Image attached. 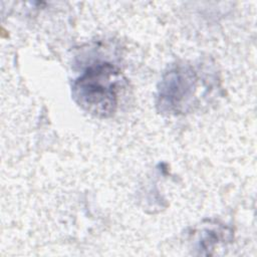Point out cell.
I'll list each match as a JSON object with an SVG mask.
<instances>
[{"instance_id": "6da1fadb", "label": "cell", "mask_w": 257, "mask_h": 257, "mask_svg": "<svg viewBox=\"0 0 257 257\" xmlns=\"http://www.w3.org/2000/svg\"><path fill=\"white\" fill-rule=\"evenodd\" d=\"M120 72L109 63L88 68L74 83L73 97L77 104L92 115L106 117L117 105Z\"/></svg>"}]
</instances>
